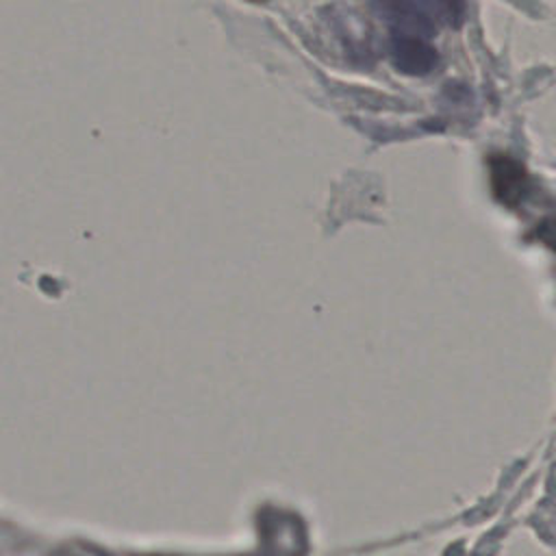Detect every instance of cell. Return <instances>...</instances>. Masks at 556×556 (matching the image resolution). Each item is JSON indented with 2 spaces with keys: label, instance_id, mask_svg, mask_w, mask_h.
<instances>
[{
  "label": "cell",
  "instance_id": "6da1fadb",
  "mask_svg": "<svg viewBox=\"0 0 556 556\" xmlns=\"http://www.w3.org/2000/svg\"><path fill=\"white\" fill-rule=\"evenodd\" d=\"M489 163H491L493 195L500 202L515 206L521 200V195L526 193V185H528V174H526L523 165L504 154L491 156Z\"/></svg>",
  "mask_w": 556,
  "mask_h": 556
},
{
  "label": "cell",
  "instance_id": "7a4b0ae2",
  "mask_svg": "<svg viewBox=\"0 0 556 556\" xmlns=\"http://www.w3.org/2000/svg\"><path fill=\"white\" fill-rule=\"evenodd\" d=\"M391 54H393L395 65L402 72H413V74L428 72L437 61L434 50L430 46H426V41H421L417 37H408V35H402L393 41Z\"/></svg>",
  "mask_w": 556,
  "mask_h": 556
},
{
  "label": "cell",
  "instance_id": "3957f363",
  "mask_svg": "<svg viewBox=\"0 0 556 556\" xmlns=\"http://www.w3.org/2000/svg\"><path fill=\"white\" fill-rule=\"evenodd\" d=\"M536 235H539L549 248L556 250V219L543 222V224L536 228Z\"/></svg>",
  "mask_w": 556,
  "mask_h": 556
}]
</instances>
